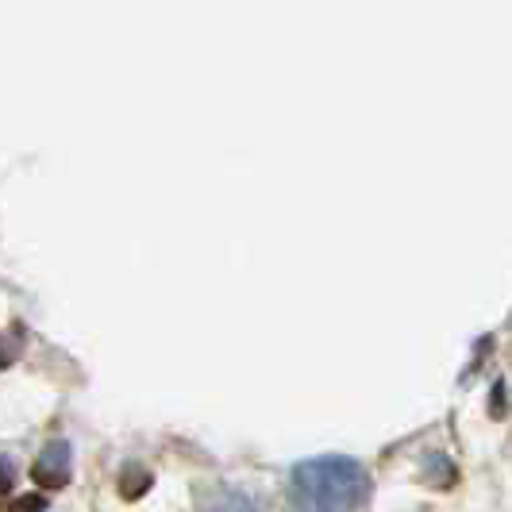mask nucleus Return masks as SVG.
Here are the masks:
<instances>
[{
  "label": "nucleus",
  "instance_id": "nucleus-1",
  "mask_svg": "<svg viewBox=\"0 0 512 512\" xmlns=\"http://www.w3.org/2000/svg\"><path fill=\"white\" fill-rule=\"evenodd\" d=\"M370 501V474L359 459L320 455L289 474V505L297 512H359Z\"/></svg>",
  "mask_w": 512,
  "mask_h": 512
},
{
  "label": "nucleus",
  "instance_id": "nucleus-2",
  "mask_svg": "<svg viewBox=\"0 0 512 512\" xmlns=\"http://www.w3.org/2000/svg\"><path fill=\"white\" fill-rule=\"evenodd\" d=\"M70 470H74V451H70V443L66 439H54L43 447V455L35 459L31 466V474H35V482L47 489H58L70 482Z\"/></svg>",
  "mask_w": 512,
  "mask_h": 512
},
{
  "label": "nucleus",
  "instance_id": "nucleus-3",
  "mask_svg": "<svg viewBox=\"0 0 512 512\" xmlns=\"http://www.w3.org/2000/svg\"><path fill=\"white\" fill-rule=\"evenodd\" d=\"M197 512H266V505L239 486H208L197 497Z\"/></svg>",
  "mask_w": 512,
  "mask_h": 512
},
{
  "label": "nucleus",
  "instance_id": "nucleus-4",
  "mask_svg": "<svg viewBox=\"0 0 512 512\" xmlns=\"http://www.w3.org/2000/svg\"><path fill=\"white\" fill-rule=\"evenodd\" d=\"M12 486H16V466L8 459H0V493H8Z\"/></svg>",
  "mask_w": 512,
  "mask_h": 512
}]
</instances>
